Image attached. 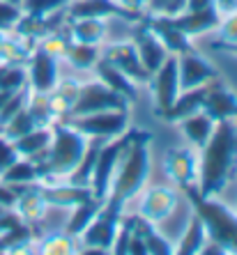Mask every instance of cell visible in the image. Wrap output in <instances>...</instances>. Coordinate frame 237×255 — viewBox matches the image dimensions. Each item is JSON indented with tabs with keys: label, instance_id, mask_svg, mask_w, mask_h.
Instances as JSON below:
<instances>
[{
	"label": "cell",
	"instance_id": "obj_21",
	"mask_svg": "<svg viewBox=\"0 0 237 255\" xmlns=\"http://www.w3.org/2000/svg\"><path fill=\"white\" fill-rule=\"evenodd\" d=\"M18 191V200L14 205V209L18 212V216L28 223H37L46 214V200L42 196V189L35 184H14Z\"/></svg>",
	"mask_w": 237,
	"mask_h": 255
},
{
	"label": "cell",
	"instance_id": "obj_45",
	"mask_svg": "<svg viewBox=\"0 0 237 255\" xmlns=\"http://www.w3.org/2000/svg\"><path fill=\"white\" fill-rule=\"evenodd\" d=\"M214 7L221 16H228V14L237 12V0H214Z\"/></svg>",
	"mask_w": 237,
	"mask_h": 255
},
{
	"label": "cell",
	"instance_id": "obj_3",
	"mask_svg": "<svg viewBox=\"0 0 237 255\" xmlns=\"http://www.w3.org/2000/svg\"><path fill=\"white\" fill-rule=\"evenodd\" d=\"M85 145H88V138L83 133L67 127L62 120L51 122V142H48L44 161L37 166L42 179L55 177V175L67 177L78 166V161L85 152Z\"/></svg>",
	"mask_w": 237,
	"mask_h": 255
},
{
	"label": "cell",
	"instance_id": "obj_47",
	"mask_svg": "<svg viewBox=\"0 0 237 255\" xmlns=\"http://www.w3.org/2000/svg\"><path fill=\"white\" fill-rule=\"evenodd\" d=\"M214 51H226V53L237 55V44H226V42H214L212 44Z\"/></svg>",
	"mask_w": 237,
	"mask_h": 255
},
{
	"label": "cell",
	"instance_id": "obj_5",
	"mask_svg": "<svg viewBox=\"0 0 237 255\" xmlns=\"http://www.w3.org/2000/svg\"><path fill=\"white\" fill-rule=\"evenodd\" d=\"M60 120L74 131L83 133L85 138L92 136L115 138L120 133H125L127 125H129L127 111H97V113H88V115H65Z\"/></svg>",
	"mask_w": 237,
	"mask_h": 255
},
{
	"label": "cell",
	"instance_id": "obj_48",
	"mask_svg": "<svg viewBox=\"0 0 237 255\" xmlns=\"http://www.w3.org/2000/svg\"><path fill=\"white\" fill-rule=\"evenodd\" d=\"M118 2H122V5L134 9V12H143V5H145V0H118Z\"/></svg>",
	"mask_w": 237,
	"mask_h": 255
},
{
	"label": "cell",
	"instance_id": "obj_27",
	"mask_svg": "<svg viewBox=\"0 0 237 255\" xmlns=\"http://www.w3.org/2000/svg\"><path fill=\"white\" fill-rule=\"evenodd\" d=\"M214 125H217V122H214L210 115L203 113V111H198V113L189 115V118L180 120V127H182L184 136L189 138L198 149H203L205 147V142L210 140V136H212V131H214Z\"/></svg>",
	"mask_w": 237,
	"mask_h": 255
},
{
	"label": "cell",
	"instance_id": "obj_9",
	"mask_svg": "<svg viewBox=\"0 0 237 255\" xmlns=\"http://www.w3.org/2000/svg\"><path fill=\"white\" fill-rule=\"evenodd\" d=\"M154 92V106H157V115H164L168 108L173 106V101L180 95V76H178V55H168L164 60V65L150 76Z\"/></svg>",
	"mask_w": 237,
	"mask_h": 255
},
{
	"label": "cell",
	"instance_id": "obj_8",
	"mask_svg": "<svg viewBox=\"0 0 237 255\" xmlns=\"http://www.w3.org/2000/svg\"><path fill=\"white\" fill-rule=\"evenodd\" d=\"M120 216L122 214L111 212V209H106L101 205V209L97 212L92 223L78 235V239L85 244V253H111L113 239H115V232H118Z\"/></svg>",
	"mask_w": 237,
	"mask_h": 255
},
{
	"label": "cell",
	"instance_id": "obj_7",
	"mask_svg": "<svg viewBox=\"0 0 237 255\" xmlns=\"http://www.w3.org/2000/svg\"><path fill=\"white\" fill-rule=\"evenodd\" d=\"M97 111H129V101L106 83H85L78 88V97L67 115H88Z\"/></svg>",
	"mask_w": 237,
	"mask_h": 255
},
{
	"label": "cell",
	"instance_id": "obj_31",
	"mask_svg": "<svg viewBox=\"0 0 237 255\" xmlns=\"http://www.w3.org/2000/svg\"><path fill=\"white\" fill-rule=\"evenodd\" d=\"M39 179H42L39 168L25 156H18L12 166L0 172V182H7V184H37Z\"/></svg>",
	"mask_w": 237,
	"mask_h": 255
},
{
	"label": "cell",
	"instance_id": "obj_46",
	"mask_svg": "<svg viewBox=\"0 0 237 255\" xmlns=\"http://www.w3.org/2000/svg\"><path fill=\"white\" fill-rule=\"evenodd\" d=\"M208 7H214V0H187V9H189V12L208 9Z\"/></svg>",
	"mask_w": 237,
	"mask_h": 255
},
{
	"label": "cell",
	"instance_id": "obj_43",
	"mask_svg": "<svg viewBox=\"0 0 237 255\" xmlns=\"http://www.w3.org/2000/svg\"><path fill=\"white\" fill-rule=\"evenodd\" d=\"M219 42L226 44H237V12L221 16L219 23Z\"/></svg>",
	"mask_w": 237,
	"mask_h": 255
},
{
	"label": "cell",
	"instance_id": "obj_44",
	"mask_svg": "<svg viewBox=\"0 0 237 255\" xmlns=\"http://www.w3.org/2000/svg\"><path fill=\"white\" fill-rule=\"evenodd\" d=\"M16 159H18V152L14 147V142L7 136H2V131H0V172L12 166Z\"/></svg>",
	"mask_w": 237,
	"mask_h": 255
},
{
	"label": "cell",
	"instance_id": "obj_30",
	"mask_svg": "<svg viewBox=\"0 0 237 255\" xmlns=\"http://www.w3.org/2000/svg\"><path fill=\"white\" fill-rule=\"evenodd\" d=\"M208 242V230H205V226H203V221L198 214H194L189 221V226H187V230H184L182 239L178 242V246H175V253L180 255H196L201 253L203 244Z\"/></svg>",
	"mask_w": 237,
	"mask_h": 255
},
{
	"label": "cell",
	"instance_id": "obj_11",
	"mask_svg": "<svg viewBox=\"0 0 237 255\" xmlns=\"http://www.w3.org/2000/svg\"><path fill=\"white\" fill-rule=\"evenodd\" d=\"M28 65V85L32 92H51L58 85V58L53 53H48L42 44H37L32 48Z\"/></svg>",
	"mask_w": 237,
	"mask_h": 255
},
{
	"label": "cell",
	"instance_id": "obj_37",
	"mask_svg": "<svg viewBox=\"0 0 237 255\" xmlns=\"http://www.w3.org/2000/svg\"><path fill=\"white\" fill-rule=\"evenodd\" d=\"M69 2L71 0H21V12L30 16H48V14L65 9Z\"/></svg>",
	"mask_w": 237,
	"mask_h": 255
},
{
	"label": "cell",
	"instance_id": "obj_39",
	"mask_svg": "<svg viewBox=\"0 0 237 255\" xmlns=\"http://www.w3.org/2000/svg\"><path fill=\"white\" fill-rule=\"evenodd\" d=\"M28 97H30V85H23V88L16 90V92H14V95L5 101V106H2V111H0V129H2V127H5L7 122L14 118L21 108H25Z\"/></svg>",
	"mask_w": 237,
	"mask_h": 255
},
{
	"label": "cell",
	"instance_id": "obj_33",
	"mask_svg": "<svg viewBox=\"0 0 237 255\" xmlns=\"http://www.w3.org/2000/svg\"><path fill=\"white\" fill-rule=\"evenodd\" d=\"M25 108H28L30 115L35 118L37 127H51V122L58 120V113H55L53 104H51L48 92H32V90H30V97H28Z\"/></svg>",
	"mask_w": 237,
	"mask_h": 255
},
{
	"label": "cell",
	"instance_id": "obj_12",
	"mask_svg": "<svg viewBox=\"0 0 237 255\" xmlns=\"http://www.w3.org/2000/svg\"><path fill=\"white\" fill-rule=\"evenodd\" d=\"M203 113L210 115L214 122L237 118V95L219 76L205 83V99H203Z\"/></svg>",
	"mask_w": 237,
	"mask_h": 255
},
{
	"label": "cell",
	"instance_id": "obj_28",
	"mask_svg": "<svg viewBox=\"0 0 237 255\" xmlns=\"http://www.w3.org/2000/svg\"><path fill=\"white\" fill-rule=\"evenodd\" d=\"M134 228H136V230L143 235V242H145V253H148V255H171V253H175V246H173V244L168 242L164 235H159V232L154 230V223L145 221L143 216H136Z\"/></svg>",
	"mask_w": 237,
	"mask_h": 255
},
{
	"label": "cell",
	"instance_id": "obj_25",
	"mask_svg": "<svg viewBox=\"0 0 237 255\" xmlns=\"http://www.w3.org/2000/svg\"><path fill=\"white\" fill-rule=\"evenodd\" d=\"M37 239L35 223L21 221L16 226L7 228L0 232V253H18V251H28L30 244Z\"/></svg>",
	"mask_w": 237,
	"mask_h": 255
},
{
	"label": "cell",
	"instance_id": "obj_2",
	"mask_svg": "<svg viewBox=\"0 0 237 255\" xmlns=\"http://www.w3.org/2000/svg\"><path fill=\"white\" fill-rule=\"evenodd\" d=\"M150 140H152V136L148 131L131 129L129 145L120 156L118 168L113 172L108 196L104 200L106 209L122 214V207L134 196H138L141 189L145 186L150 175Z\"/></svg>",
	"mask_w": 237,
	"mask_h": 255
},
{
	"label": "cell",
	"instance_id": "obj_22",
	"mask_svg": "<svg viewBox=\"0 0 237 255\" xmlns=\"http://www.w3.org/2000/svg\"><path fill=\"white\" fill-rule=\"evenodd\" d=\"M92 69L97 71V76H99L101 83H106L111 90H115L118 95H122L129 104H134V101L138 99V90H136V83L131 81V78H127L122 71L118 69V67H113L111 62H106L104 58H99L95 62V67Z\"/></svg>",
	"mask_w": 237,
	"mask_h": 255
},
{
	"label": "cell",
	"instance_id": "obj_49",
	"mask_svg": "<svg viewBox=\"0 0 237 255\" xmlns=\"http://www.w3.org/2000/svg\"><path fill=\"white\" fill-rule=\"evenodd\" d=\"M5 2H12V5H18V7H21V0H5Z\"/></svg>",
	"mask_w": 237,
	"mask_h": 255
},
{
	"label": "cell",
	"instance_id": "obj_50",
	"mask_svg": "<svg viewBox=\"0 0 237 255\" xmlns=\"http://www.w3.org/2000/svg\"><path fill=\"white\" fill-rule=\"evenodd\" d=\"M2 212H5V207H2V205H0V214H2Z\"/></svg>",
	"mask_w": 237,
	"mask_h": 255
},
{
	"label": "cell",
	"instance_id": "obj_41",
	"mask_svg": "<svg viewBox=\"0 0 237 255\" xmlns=\"http://www.w3.org/2000/svg\"><path fill=\"white\" fill-rule=\"evenodd\" d=\"M150 14H161V16H178L187 9V0H145Z\"/></svg>",
	"mask_w": 237,
	"mask_h": 255
},
{
	"label": "cell",
	"instance_id": "obj_14",
	"mask_svg": "<svg viewBox=\"0 0 237 255\" xmlns=\"http://www.w3.org/2000/svg\"><path fill=\"white\" fill-rule=\"evenodd\" d=\"M178 76H180V92L191 88H201V85L210 83L212 78L219 76V71L214 69L205 58H201V53L187 51V53L178 55Z\"/></svg>",
	"mask_w": 237,
	"mask_h": 255
},
{
	"label": "cell",
	"instance_id": "obj_20",
	"mask_svg": "<svg viewBox=\"0 0 237 255\" xmlns=\"http://www.w3.org/2000/svg\"><path fill=\"white\" fill-rule=\"evenodd\" d=\"M14 142L18 156L30 159L35 166H39L46 156L48 142H51V127H35L32 131H28L25 136H18Z\"/></svg>",
	"mask_w": 237,
	"mask_h": 255
},
{
	"label": "cell",
	"instance_id": "obj_38",
	"mask_svg": "<svg viewBox=\"0 0 237 255\" xmlns=\"http://www.w3.org/2000/svg\"><path fill=\"white\" fill-rule=\"evenodd\" d=\"M42 253L48 255H67V253H74V237L69 232H55V235H48L46 239L42 242Z\"/></svg>",
	"mask_w": 237,
	"mask_h": 255
},
{
	"label": "cell",
	"instance_id": "obj_13",
	"mask_svg": "<svg viewBox=\"0 0 237 255\" xmlns=\"http://www.w3.org/2000/svg\"><path fill=\"white\" fill-rule=\"evenodd\" d=\"M101 58L106 60V62H111L113 67H118L134 83H150V71L143 67L141 58H138V53H136V46L131 42L108 44V46L104 48Z\"/></svg>",
	"mask_w": 237,
	"mask_h": 255
},
{
	"label": "cell",
	"instance_id": "obj_36",
	"mask_svg": "<svg viewBox=\"0 0 237 255\" xmlns=\"http://www.w3.org/2000/svg\"><path fill=\"white\" fill-rule=\"evenodd\" d=\"M35 127H37V122H35V118L30 115V111L28 108H21V111L2 127V136H7L9 140H16L18 136H25V133L32 131Z\"/></svg>",
	"mask_w": 237,
	"mask_h": 255
},
{
	"label": "cell",
	"instance_id": "obj_23",
	"mask_svg": "<svg viewBox=\"0 0 237 255\" xmlns=\"http://www.w3.org/2000/svg\"><path fill=\"white\" fill-rule=\"evenodd\" d=\"M46 205L53 207H74L78 202L92 198V189L90 186H76V184H51V186H39Z\"/></svg>",
	"mask_w": 237,
	"mask_h": 255
},
{
	"label": "cell",
	"instance_id": "obj_4",
	"mask_svg": "<svg viewBox=\"0 0 237 255\" xmlns=\"http://www.w3.org/2000/svg\"><path fill=\"white\" fill-rule=\"evenodd\" d=\"M189 198L194 212L201 216L203 226L208 230V237L224 246L226 253H237V214L231 212L224 202H219L214 196L198 193L196 184L182 189Z\"/></svg>",
	"mask_w": 237,
	"mask_h": 255
},
{
	"label": "cell",
	"instance_id": "obj_16",
	"mask_svg": "<svg viewBox=\"0 0 237 255\" xmlns=\"http://www.w3.org/2000/svg\"><path fill=\"white\" fill-rule=\"evenodd\" d=\"M178 205V193L168 186H152L143 193V200H141V214L145 221L150 223H161V221H166L168 216L173 214Z\"/></svg>",
	"mask_w": 237,
	"mask_h": 255
},
{
	"label": "cell",
	"instance_id": "obj_17",
	"mask_svg": "<svg viewBox=\"0 0 237 255\" xmlns=\"http://www.w3.org/2000/svg\"><path fill=\"white\" fill-rule=\"evenodd\" d=\"M143 21L148 23V28L152 30L154 35L159 37V42L166 46L168 53L180 55L187 53V51H194L189 37L184 35L182 30H178L173 25L171 16H161V14H152V16H143Z\"/></svg>",
	"mask_w": 237,
	"mask_h": 255
},
{
	"label": "cell",
	"instance_id": "obj_40",
	"mask_svg": "<svg viewBox=\"0 0 237 255\" xmlns=\"http://www.w3.org/2000/svg\"><path fill=\"white\" fill-rule=\"evenodd\" d=\"M134 219H136V216H129V219H122V216H120L118 232H115V239H113L111 253H115V255H127L131 232H134Z\"/></svg>",
	"mask_w": 237,
	"mask_h": 255
},
{
	"label": "cell",
	"instance_id": "obj_19",
	"mask_svg": "<svg viewBox=\"0 0 237 255\" xmlns=\"http://www.w3.org/2000/svg\"><path fill=\"white\" fill-rule=\"evenodd\" d=\"M164 163H166V172L180 189L196 184L198 166H196V154L191 149H171Z\"/></svg>",
	"mask_w": 237,
	"mask_h": 255
},
{
	"label": "cell",
	"instance_id": "obj_52",
	"mask_svg": "<svg viewBox=\"0 0 237 255\" xmlns=\"http://www.w3.org/2000/svg\"><path fill=\"white\" fill-rule=\"evenodd\" d=\"M0 35H5V32H0Z\"/></svg>",
	"mask_w": 237,
	"mask_h": 255
},
{
	"label": "cell",
	"instance_id": "obj_34",
	"mask_svg": "<svg viewBox=\"0 0 237 255\" xmlns=\"http://www.w3.org/2000/svg\"><path fill=\"white\" fill-rule=\"evenodd\" d=\"M78 88H81V85L69 78V81H58V85L48 92L51 104H53L55 113H58V120L65 118L71 111V106H74V101H76V97H78Z\"/></svg>",
	"mask_w": 237,
	"mask_h": 255
},
{
	"label": "cell",
	"instance_id": "obj_29",
	"mask_svg": "<svg viewBox=\"0 0 237 255\" xmlns=\"http://www.w3.org/2000/svg\"><path fill=\"white\" fill-rule=\"evenodd\" d=\"M101 205H104V200H99V198H88V200H83V202H78V205H74V214H71V219H69V223H67V230L65 232H69L71 237H78L81 232L85 230V228L92 223V219L97 216V212L101 209Z\"/></svg>",
	"mask_w": 237,
	"mask_h": 255
},
{
	"label": "cell",
	"instance_id": "obj_1",
	"mask_svg": "<svg viewBox=\"0 0 237 255\" xmlns=\"http://www.w3.org/2000/svg\"><path fill=\"white\" fill-rule=\"evenodd\" d=\"M237 166V125L233 120H221L214 125L210 140L203 147L198 163V193L219 196Z\"/></svg>",
	"mask_w": 237,
	"mask_h": 255
},
{
	"label": "cell",
	"instance_id": "obj_32",
	"mask_svg": "<svg viewBox=\"0 0 237 255\" xmlns=\"http://www.w3.org/2000/svg\"><path fill=\"white\" fill-rule=\"evenodd\" d=\"M62 55L67 58L71 67L76 69H92L95 62L99 60V48L95 44H83V42H67Z\"/></svg>",
	"mask_w": 237,
	"mask_h": 255
},
{
	"label": "cell",
	"instance_id": "obj_24",
	"mask_svg": "<svg viewBox=\"0 0 237 255\" xmlns=\"http://www.w3.org/2000/svg\"><path fill=\"white\" fill-rule=\"evenodd\" d=\"M203 99H205V85H201V88H191V90H182V92L178 95V99L173 101V106L168 108L161 118L166 120V122L178 125L180 120H184V118H189V115L198 113V111H203Z\"/></svg>",
	"mask_w": 237,
	"mask_h": 255
},
{
	"label": "cell",
	"instance_id": "obj_53",
	"mask_svg": "<svg viewBox=\"0 0 237 255\" xmlns=\"http://www.w3.org/2000/svg\"><path fill=\"white\" fill-rule=\"evenodd\" d=\"M0 131H2V129H0Z\"/></svg>",
	"mask_w": 237,
	"mask_h": 255
},
{
	"label": "cell",
	"instance_id": "obj_6",
	"mask_svg": "<svg viewBox=\"0 0 237 255\" xmlns=\"http://www.w3.org/2000/svg\"><path fill=\"white\" fill-rule=\"evenodd\" d=\"M129 138H131V129H127L125 133L115 136L113 142H104L97 154L95 161V168H92V177H90V189H92V196L99 198V200H106L108 196V189H111V179H113V172L118 168V161L122 156V152L127 149L129 145Z\"/></svg>",
	"mask_w": 237,
	"mask_h": 255
},
{
	"label": "cell",
	"instance_id": "obj_51",
	"mask_svg": "<svg viewBox=\"0 0 237 255\" xmlns=\"http://www.w3.org/2000/svg\"><path fill=\"white\" fill-rule=\"evenodd\" d=\"M2 230H5V228H2V223H0V232H2Z\"/></svg>",
	"mask_w": 237,
	"mask_h": 255
},
{
	"label": "cell",
	"instance_id": "obj_42",
	"mask_svg": "<svg viewBox=\"0 0 237 255\" xmlns=\"http://www.w3.org/2000/svg\"><path fill=\"white\" fill-rule=\"evenodd\" d=\"M21 7L18 5H12V2H5V0H0V32H9L14 30V25L18 23V18H21Z\"/></svg>",
	"mask_w": 237,
	"mask_h": 255
},
{
	"label": "cell",
	"instance_id": "obj_15",
	"mask_svg": "<svg viewBox=\"0 0 237 255\" xmlns=\"http://www.w3.org/2000/svg\"><path fill=\"white\" fill-rule=\"evenodd\" d=\"M131 39H134L131 44L136 46L138 58H141L143 67L150 71V76H152L154 71H157L161 65H164V60L171 55V53L166 51V46L159 42V37H157L152 30L148 28V23H145L143 18L138 21V25H136V30H134Z\"/></svg>",
	"mask_w": 237,
	"mask_h": 255
},
{
	"label": "cell",
	"instance_id": "obj_26",
	"mask_svg": "<svg viewBox=\"0 0 237 255\" xmlns=\"http://www.w3.org/2000/svg\"><path fill=\"white\" fill-rule=\"evenodd\" d=\"M71 25V37L74 42H83V44H95L99 46L106 37V18H92V16H85V18H69Z\"/></svg>",
	"mask_w": 237,
	"mask_h": 255
},
{
	"label": "cell",
	"instance_id": "obj_18",
	"mask_svg": "<svg viewBox=\"0 0 237 255\" xmlns=\"http://www.w3.org/2000/svg\"><path fill=\"white\" fill-rule=\"evenodd\" d=\"M173 25L178 30H182L187 37L194 35H203L212 28H219L221 23V14L217 12V7H208V9H196V12H189L184 9L178 16H171Z\"/></svg>",
	"mask_w": 237,
	"mask_h": 255
},
{
	"label": "cell",
	"instance_id": "obj_35",
	"mask_svg": "<svg viewBox=\"0 0 237 255\" xmlns=\"http://www.w3.org/2000/svg\"><path fill=\"white\" fill-rule=\"evenodd\" d=\"M23 85H28V69L21 62H7L5 71L0 74V90L16 92Z\"/></svg>",
	"mask_w": 237,
	"mask_h": 255
},
{
	"label": "cell",
	"instance_id": "obj_10",
	"mask_svg": "<svg viewBox=\"0 0 237 255\" xmlns=\"http://www.w3.org/2000/svg\"><path fill=\"white\" fill-rule=\"evenodd\" d=\"M67 16L69 18H125V21H141L145 14L134 12L129 7H125L118 0H71L67 5Z\"/></svg>",
	"mask_w": 237,
	"mask_h": 255
}]
</instances>
